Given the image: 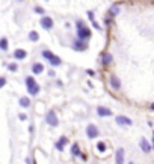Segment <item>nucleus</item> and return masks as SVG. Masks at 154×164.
I'll use <instances>...</instances> for the list:
<instances>
[{
  "instance_id": "1",
  "label": "nucleus",
  "mask_w": 154,
  "mask_h": 164,
  "mask_svg": "<svg viewBox=\"0 0 154 164\" xmlns=\"http://www.w3.org/2000/svg\"><path fill=\"white\" fill-rule=\"evenodd\" d=\"M76 26H77V38H79V40L86 41V40H89L91 36H92V32H91V29H89V27H86L82 20H77V21H76Z\"/></svg>"
},
{
  "instance_id": "2",
  "label": "nucleus",
  "mask_w": 154,
  "mask_h": 164,
  "mask_svg": "<svg viewBox=\"0 0 154 164\" xmlns=\"http://www.w3.org/2000/svg\"><path fill=\"white\" fill-rule=\"evenodd\" d=\"M41 55H42V58H44V59H47L53 67H58V66H60V64H62L60 58L56 56V55H54L53 52H50V50H42Z\"/></svg>"
},
{
  "instance_id": "3",
  "label": "nucleus",
  "mask_w": 154,
  "mask_h": 164,
  "mask_svg": "<svg viewBox=\"0 0 154 164\" xmlns=\"http://www.w3.org/2000/svg\"><path fill=\"white\" fill-rule=\"evenodd\" d=\"M45 122H47L51 128H56L58 125H59V120H58V116H56V113L53 111V109H50V111L45 114Z\"/></svg>"
},
{
  "instance_id": "4",
  "label": "nucleus",
  "mask_w": 154,
  "mask_h": 164,
  "mask_svg": "<svg viewBox=\"0 0 154 164\" xmlns=\"http://www.w3.org/2000/svg\"><path fill=\"white\" fill-rule=\"evenodd\" d=\"M39 24H41L42 29H45V31H50L51 27L54 26V21H53V18H51V17H49V15H42L41 21H39Z\"/></svg>"
},
{
  "instance_id": "5",
  "label": "nucleus",
  "mask_w": 154,
  "mask_h": 164,
  "mask_svg": "<svg viewBox=\"0 0 154 164\" xmlns=\"http://www.w3.org/2000/svg\"><path fill=\"white\" fill-rule=\"evenodd\" d=\"M98 134H100V132H98V128H97L95 125L91 123V125L86 126V135H88V138H97Z\"/></svg>"
},
{
  "instance_id": "6",
  "label": "nucleus",
  "mask_w": 154,
  "mask_h": 164,
  "mask_svg": "<svg viewBox=\"0 0 154 164\" xmlns=\"http://www.w3.org/2000/svg\"><path fill=\"white\" fill-rule=\"evenodd\" d=\"M115 120H116V123L120 126H131V123H133L127 116H116Z\"/></svg>"
},
{
  "instance_id": "7",
  "label": "nucleus",
  "mask_w": 154,
  "mask_h": 164,
  "mask_svg": "<svg viewBox=\"0 0 154 164\" xmlns=\"http://www.w3.org/2000/svg\"><path fill=\"white\" fill-rule=\"evenodd\" d=\"M139 148L142 149V152H145V153H150L151 152V144H150V141L147 140V138H143V137H142V138H141V141H139Z\"/></svg>"
},
{
  "instance_id": "8",
  "label": "nucleus",
  "mask_w": 154,
  "mask_h": 164,
  "mask_svg": "<svg viewBox=\"0 0 154 164\" xmlns=\"http://www.w3.org/2000/svg\"><path fill=\"white\" fill-rule=\"evenodd\" d=\"M72 49L74 50H77V52H83V50H86L88 49V46H86V43L85 41H82V40H76L74 43H72Z\"/></svg>"
},
{
  "instance_id": "9",
  "label": "nucleus",
  "mask_w": 154,
  "mask_h": 164,
  "mask_svg": "<svg viewBox=\"0 0 154 164\" xmlns=\"http://www.w3.org/2000/svg\"><path fill=\"white\" fill-rule=\"evenodd\" d=\"M97 114L100 117H110L112 116V111L109 108H104V106H98L97 108Z\"/></svg>"
},
{
  "instance_id": "10",
  "label": "nucleus",
  "mask_w": 154,
  "mask_h": 164,
  "mask_svg": "<svg viewBox=\"0 0 154 164\" xmlns=\"http://www.w3.org/2000/svg\"><path fill=\"white\" fill-rule=\"evenodd\" d=\"M67 143H68V138H67L65 135H62L60 138H59V141H56V144H54V146H56V149H58L59 152H62V150H63V148H65V144H67Z\"/></svg>"
},
{
  "instance_id": "11",
  "label": "nucleus",
  "mask_w": 154,
  "mask_h": 164,
  "mask_svg": "<svg viewBox=\"0 0 154 164\" xmlns=\"http://www.w3.org/2000/svg\"><path fill=\"white\" fill-rule=\"evenodd\" d=\"M110 87H112L113 90H120V88H121V81L118 79L116 75H112V76H110Z\"/></svg>"
},
{
  "instance_id": "12",
  "label": "nucleus",
  "mask_w": 154,
  "mask_h": 164,
  "mask_svg": "<svg viewBox=\"0 0 154 164\" xmlns=\"http://www.w3.org/2000/svg\"><path fill=\"white\" fill-rule=\"evenodd\" d=\"M32 71H33V75H41L44 71V66L41 62H33L32 64Z\"/></svg>"
},
{
  "instance_id": "13",
  "label": "nucleus",
  "mask_w": 154,
  "mask_h": 164,
  "mask_svg": "<svg viewBox=\"0 0 154 164\" xmlns=\"http://www.w3.org/2000/svg\"><path fill=\"white\" fill-rule=\"evenodd\" d=\"M26 56H27V52L23 50V49H17V50L14 52V58L18 59V61H20V59H24Z\"/></svg>"
},
{
  "instance_id": "14",
  "label": "nucleus",
  "mask_w": 154,
  "mask_h": 164,
  "mask_svg": "<svg viewBox=\"0 0 154 164\" xmlns=\"http://www.w3.org/2000/svg\"><path fill=\"white\" fill-rule=\"evenodd\" d=\"M115 161L118 164H122L124 163V149L122 148H120V149L116 150V158H115Z\"/></svg>"
},
{
  "instance_id": "15",
  "label": "nucleus",
  "mask_w": 154,
  "mask_h": 164,
  "mask_svg": "<svg viewBox=\"0 0 154 164\" xmlns=\"http://www.w3.org/2000/svg\"><path fill=\"white\" fill-rule=\"evenodd\" d=\"M39 85L38 84H35V85H32V87H27V93H29L30 96H36V94H38L39 93Z\"/></svg>"
},
{
  "instance_id": "16",
  "label": "nucleus",
  "mask_w": 154,
  "mask_h": 164,
  "mask_svg": "<svg viewBox=\"0 0 154 164\" xmlns=\"http://www.w3.org/2000/svg\"><path fill=\"white\" fill-rule=\"evenodd\" d=\"M18 103H20L21 108H29L30 106V99L29 97H21L20 100H18Z\"/></svg>"
},
{
  "instance_id": "17",
  "label": "nucleus",
  "mask_w": 154,
  "mask_h": 164,
  "mask_svg": "<svg viewBox=\"0 0 154 164\" xmlns=\"http://www.w3.org/2000/svg\"><path fill=\"white\" fill-rule=\"evenodd\" d=\"M8 47H9V43H8V38H0V50H3V52H6L8 50Z\"/></svg>"
},
{
  "instance_id": "18",
  "label": "nucleus",
  "mask_w": 154,
  "mask_h": 164,
  "mask_svg": "<svg viewBox=\"0 0 154 164\" xmlns=\"http://www.w3.org/2000/svg\"><path fill=\"white\" fill-rule=\"evenodd\" d=\"M71 155H72V157H79V155H80V148H79V144H72V146H71Z\"/></svg>"
},
{
  "instance_id": "19",
  "label": "nucleus",
  "mask_w": 154,
  "mask_h": 164,
  "mask_svg": "<svg viewBox=\"0 0 154 164\" xmlns=\"http://www.w3.org/2000/svg\"><path fill=\"white\" fill-rule=\"evenodd\" d=\"M110 62H112V55L110 53H104L103 55V64L104 66H109Z\"/></svg>"
},
{
  "instance_id": "20",
  "label": "nucleus",
  "mask_w": 154,
  "mask_h": 164,
  "mask_svg": "<svg viewBox=\"0 0 154 164\" xmlns=\"http://www.w3.org/2000/svg\"><path fill=\"white\" fill-rule=\"evenodd\" d=\"M24 82H26V87H32V85L36 84V81H35L33 76H27V78L24 79Z\"/></svg>"
},
{
  "instance_id": "21",
  "label": "nucleus",
  "mask_w": 154,
  "mask_h": 164,
  "mask_svg": "<svg viewBox=\"0 0 154 164\" xmlns=\"http://www.w3.org/2000/svg\"><path fill=\"white\" fill-rule=\"evenodd\" d=\"M120 11H121V9H120V6H112L110 9H109V14H110L112 17H115V15H118V14H120Z\"/></svg>"
},
{
  "instance_id": "22",
  "label": "nucleus",
  "mask_w": 154,
  "mask_h": 164,
  "mask_svg": "<svg viewBox=\"0 0 154 164\" xmlns=\"http://www.w3.org/2000/svg\"><path fill=\"white\" fill-rule=\"evenodd\" d=\"M29 40H30V41H38V40H39V34L35 32V31H32V32L29 34Z\"/></svg>"
},
{
  "instance_id": "23",
  "label": "nucleus",
  "mask_w": 154,
  "mask_h": 164,
  "mask_svg": "<svg viewBox=\"0 0 154 164\" xmlns=\"http://www.w3.org/2000/svg\"><path fill=\"white\" fill-rule=\"evenodd\" d=\"M97 150H98V152H101V153L106 152V144H104L103 141H100V143L97 144Z\"/></svg>"
},
{
  "instance_id": "24",
  "label": "nucleus",
  "mask_w": 154,
  "mask_h": 164,
  "mask_svg": "<svg viewBox=\"0 0 154 164\" xmlns=\"http://www.w3.org/2000/svg\"><path fill=\"white\" fill-rule=\"evenodd\" d=\"M8 70H9V71H17V70H18V66H17L15 62H11V64L8 66Z\"/></svg>"
},
{
  "instance_id": "25",
  "label": "nucleus",
  "mask_w": 154,
  "mask_h": 164,
  "mask_svg": "<svg viewBox=\"0 0 154 164\" xmlns=\"http://www.w3.org/2000/svg\"><path fill=\"white\" fill-rule=\"evenodd\" d=\"M35 12H36V14H41V15H44V14H45L44 8H41V6H35Z\"/></svg>"
},
{
  "instance_id": "26",
  "label": "nucleus",
  "mask_w": 154,
  "mask_h": 164,
  "mask_svg": "<svg viewBox=\"0 0 154 164\" xmlns=\"http://www.w3.org/2000/svg\"><path fill=\"white\" fill-rule=\"evenodd\" d=\"M18 118H20L21 122H24V120H27V116L24 113H20V114H18Z\"/></svg>"
},
{
  "instance_id": "27",
  "label": "nucleus",
  "mask_w": 154,
  "mask_h": 164,
  "mask_svg": "<svg viewBox=\"0 0 154 164\" xmlns=\"http://www.w3.org/2000/svg\"><path fill=\"white\" fill-rule=\"evenodd\" d=\"M88 18H89L91 21L95 20V15H94V12H92V11H88Z\"/></svg>"
},
{
  "instance_id": "28",
  "label": "nucleus",
  "mask_w": 154,
  "mask_h": 164,
  "mask_svg": "<svg viewBox=\"0 0 154 164\" xmlns=\"http://www.w3.org/2000/svg\"><path fill=\"white\" fill-rule=\"evenodd\" d=\"M5 84H6V79H5L3 76H0V88H2Z\"/></svg>"
},
{
  "instance_id": "29",
  "label": "nucleus",
  "mask_w": 154,
  "mask_h": 164,
  "mask_svg": "<svg viewBox=\"0 0 154 164\" xmlns=\"http://www.w3.org/2000/svg\"><path fill=\"white\" fill-rule=\"evenodd\" d=\"M86 71H88V75H89V76H94V75H95V71H94V70H86Z\"/></svg>"
},
{
  "instance_id": "30",
  "label": "nucleus",
  "mask_w": 154,
  "mask_h": 164,
  "mask_svg": "<svg viewBox=\"0 0 154 164\" xmlns=\"http://www.w3.org/2000/svg\"><path fill=\"white\" fill-rule=\"evenodd\" d=\"M49 76H51V78L54 76V71H53V70H50V71H49Z\"/></svg>"
},
{
  "instance_id": "31",
  "label": "nucleus",
  "mask_w": 154,
  "mask_h": 164,
  "mask_svg": "<svg viewBox=\"0 0 154 164\" xmlns=\"http://www.w3.org/2000/svg\"><path fill=\"white\" fill-rule=\"evenodd\" d=\"M56 85L58 87H62V81H56Z\"/></svg>"
},
{
  "instance_id": "32",
  "label": "nucleus",
  "mask_w": 154,
  "mask_h": 164,
  "mask_svg": "<svg viewBox=\"0 0 154 164\" xmlns=\"http://www.w3.org/2000/svg\"><path fill=\"white\" fill-rule=\"evenodd\" d=\"M18 2H23V0H18Z\"/></svg>"
}]
</instances>
